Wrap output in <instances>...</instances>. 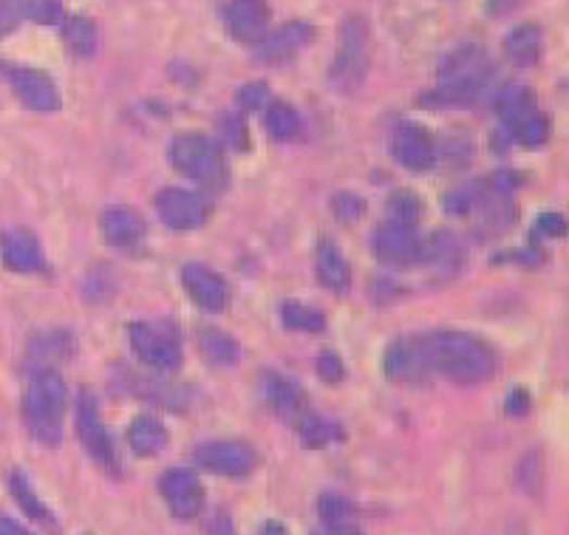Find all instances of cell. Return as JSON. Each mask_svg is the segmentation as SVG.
I'll use <instances>...</instances> for the list:
<instances>
[{
	"label": "cell",
	"instance_id": "6da1fadb",
	"mask_svg": "<svg viewBox=\"0 0 569 535\" xmlns=\"http://www.w3.org/2000/svg\"><path fill=\"white\" fill-rule=\"evenodd\" d=\"M426 355L433 374H442L456 385H479L496 371V355L484 341L468 332H431L422 334Z\"/></svg>",
	"mask_w": 569,
	"mask_h": 535
},
{
	"label": "cell",
	"instance_id": "7a4b0ae2",
	"mask_svg": "<svg viewBox=\"0 0 569 535\" xmlns=\"http://www.w3.org/2000/svg\"><path fill=\"white\" fill-rule=\"evenodd\" d=\"M68 394H65L63 377L51 366H40L29 377V385L23 391V422L46 448H58L63 442V413Z\"/></svg>",
	"mask_w": 569,
	"mask_h": 535
},
{
	"label": "cell",
	"instance_id": "3957f363",
	"mask_svg": "<svg viewBox=\"0 0 569 535\" xmlns=\"http://www.w3.org/2000/svg\"><path fill=\"white\" fill-rule=\"evenodd\" d=\"M371 29L363 15H346L338 29V46L329 65V82L340 94H354L366 82L371 68Z\"/></svg>",
	"mask_w": 569,
	"mask_h": 535
},
{
	"label": "cell",
	"instance_id": "277c9868",
	"mask_svg": "<svg viewBox=\"0 0 569 535\" xmlns=\"http://www.w3.org/2000/svg\"><path fill=\"white\" fill-rule=\"evenodd\" d=\"M170 162L181 176L199 181L202 188L222 190L230 179L222 148L202 133H179L170 142Z\"/></svg>",
	"mask_w": 569,
	"mask_h": 535
},
{
	"label": "cell",
	"instance_id": "5b68a950",
	"mask_svg": "<svg viewBox=\"0 0 569 535\" xmlns=\"http://www.w3.org/2000/svg\"><path fill=\"white\" fill-rule=\"evenodd\" d=\"M134 355L159 371L179 369L181 362V337L170 320H137L128 329Z\"/></svg>",
	"mask_w": 569,
	"mask_h": 535
},
{
	"label": "cell",
	"instance_id": "8992f818",
	"mask_svg": "<svg viewBox=\"0 0 569 535\" xmlns=\"http://www.w3.org/2000/svg\"><path fill=\"white\" fill-rule=\"evenodd\" d=\"M493 80H496V65L488 58L484 63L468 68V72L440 80V86L428 91L426 97H419V102L431 105V109H461V105L479 100L493 86Z\"/></svg>",
	"mask_w": 569,
	"mask_h": 535
},
{
	"label": "cell",
	"instance_id": "52a82bcc",
	"mask_svg": "<svg viewBox=\"0 0 569 535\" xmlns=\"http://www.w3.org/2000/svg\"><path fill=\"white\" fill-rule=\"evenodd\" d=\"M195 464L207 473L224 479H244L258 468V454L241 440H213L199 445L193 454Z\"/></svg>",
	"mask_w": 569,
	"mask_h": 535
},
{
	"label": "cell",
	"instance_id": "ba28073f",
	"mask_svg": "<svg viewBox=\"0 0 569 535\" xmlns=\"http://www.w3.org/2000/svg\"><path fill=\"white\" fill-rule=\"evenodd\" d=\"M0 77L12 86L17 100H21L29 111H37V114H51V111L60 109L58 82L51 80L46 72H40V68L17 65V63H0Z\"/></svg>",
	"mask_w": 569,
	"mask_h": 535
},
{
	"label": "cell",
	"instance_id": "9c48e42d",
	"mask_svg": "<svg viewBox=\"0 0 569 535\" xmlns=\"http://www.w3.org/2000/svg\"><path fill=\"white\" fill-rule=\"evenodd\" d=\"M153 207H156L162 225H167L170 230H199L213 216V204L202 193L181 188L159 190Z\"/></svg>",
	"mask_w": 569,
	"mask_h": 535
},
{
	"label": "cell",
	"instance_id": "30bf717a",
	"mask_svg": "<svg viewBox=\"0 0 569 535\" xmlns=\"http://www.w3.org/2000/svg\"><path fill=\"white\" fill-rule=\"evenodd\" d=\"M74 428H77V440L83 442V448L88 450V456L100 464L102 471L119 473V462H116V454L111 448V440L105 434V425L100 420V411H97V399L83 391L77 397V413H74Z\"/></svg>",
	"mask_w": 569,
	"mask_h": 535
},
{
	"label": "cell",
	"instance_id": "8fae6325",
	"mask_svg": "<svg viewBox=\"0 0 569 535\" xmlns=\"http://www.w3.org/2000/svg\"><path fill=\"white\" fill-rule=\"evenodd\" d=\"M159 493L165 499L167 510L181 521H190L202 513L204 507V485L188 468H170L159 479Z\"/></svg>",
	"mask_w": 569,
	"mask_h": 535
},
{
	"label": "cell",
	"instance_id": "7c38bea8",
	"mask_svg": "<svg viewBox=\"0 0 569 535\" xmlns=\"http://www.w3.org/2000/svg\"><path fill=\"white\" fill-rule=\"evenodd\" d=\"M375 253L382 264L391 267H412L422 258V239L414 232V225L382 221L375 232Z\"/></svg>",
	"mask_w": 569,
	"mask_h": 535
},
{
	"label": "cell",
	"instance_id": "4fadbf2b",
	"mask_svg": "<svg viewBox=\"0 0 569 535\" xmlns=\"http://www.w3.org/2000/svg\"><path fill=\"white\" fill-rule=\"evenodd\" d=\"M0 260L3 267L17 272V276H31V272H43L46 258L43 246L37 235L26 227H9L0 232Z\"/></svg>",
	"mask_w": 569,
	"mask_h": 535
},
{
	"label": "cell",
	"instance_id": "5bb4252c",
	"mask_svg": "<svg viewBox=\"0 0 569 535\" xmlns=\"http://www.w3.org/2000/svg\"><path fill=\"white\" fill-rule=\"evenodd\" d=\"M385 374L396 383H426L433 374L422 337H400L385 352Z\"/></svg>",
	"mask_w": 569,
	"mask_h": 535
},
{
	"label": "cell",
	"instance_id": "9a60e30c",
	"mask_svg": "<svg viewBox=\"0 0 569 535\" xmlns=\"http://www.w3.org/2000/svg\"><path fill=\"white\" fill-rule=\"evenodd\" d=\"M396 162L408 170H428L437 165V139L431 137V130L422 128L417 123H403L394 130V142H391Z\"/></svg>",
	"mask_w": 569,
	"mask_h": 535
},
{
	"label": "cell",
	"instance_id": "2e32d148",
	"mask_svg": "<svg viewBox=\"0 0 569 535\" xmlns=\"http://www.w3.org/2000/svg\"><path fill=\"white\" fill-rule=\"evenodd\" d=\"M181 283H185L190 301L202 306L204 311L218 315L230 306V283L224 281L216 269L204 267V264H188L181 269Z\"/></svg>",
	"mask_w": 569,
	"mask_h": 535
},
{
	"label": "cell",
	"instance_id": "e0dca14e",
	"mask_svg": "<svg viewBox=\"0 0 569 535\" xmlns=\"http://www.w3.org/2000/svg\"><path fill=\"white\" fill-rule=\"evenodd\" d=\"M224 21H227V31L236 37L238 43L258 46L267 35L269 12L264 7V0H232L224 12Z\"/></svg>",
	"mask_w": 569,
	"mask_h": 535
},
{
	"label": "cell",
	"instance_id": "ac0fdd59",
	"mask_svg": "<svg viewBox=\"0 0 569 535\" xmlns=\"http://www.w3.org/2000/svg\"><path fill=\"white\" fill-rule=\"evenodd\" d=\"M315 40V26L309 21H289L273 35H264L258 43V60L264 63H283V60L295 58L303 46Z\"/></svg>",
	"mask_w": 569,
	"mask_h": 535
},
{
	"label": "cell",
	"instance_id": "d6986e66",
	"mask_svg": "<svg viewBox=\"0 0 569 535\" xmlns=\"http://www.w3.org/2000/svg\"><path fill=\"white\" fill-rule=\"evenodd\" d=\"M264 394H267V403L283 422L295 428V422L301 420L303 413L309 411V399H306V391L281 374H267L264 380Z\"/></svg>",
	"mask_w": 569,
	"mask_h": 535
},
{
	"label": "cell",
	"instance_id": "ffe728a7",
	"mask_svg": "<svg viewBox=\"0 0 569 535\" xmlns=\"http://www.w3.org/2000/svg\"><path fill=\"white\" fill-rule=\"evenodd\" d=\"M100 230L105 235V241L111 246H116V250H137L144 241L148 227H144L142 216L137 211H130V207H111V211L102 213Z\"/></svg>",
	"mask_w": 569,
	"mask_h": 535
},
{
	"label": "cell",
	"instance_id": "44dd1931",
	"mask_svg": "<svg viewBox=\"0 0 569 535\" xmlns=\"http://www.w3.org/2000/svg\"><path fill=\"white\" fill-rule=\"evenodd\" d=\"M442 276H456L465 264V250L454 232H433L431 239L422 241V258Z\"/></svg>",
	"mask_w": 569,
	"mask_h": 535
},
{
	"label": "cell",
	"instance_id": "7402d4cb",
	"mask_svg": "<svg viewBox=\"0 0 569 535\" xmlns=\"http://www.w3.org/2000/svg\"><path fill=\"white\" fill-rule=\"evenodd\" d=\"M315 276L320 281V286L332 292H346L352 283V267L346 264V258L340 255L338 246L332 241H320L315 253Z\"/></svg>",
	"mask_w": 569,
	"mask_h": 535
},
{
	"label": "cell",
	"instance_id": "603a6c76",
	"mask_svg": "<svg viewBox=\"0 0 569 535\" xmlns=\"http://www.w3.org/2000/svg\"><path fill=\"white\" fill-rule=\"evenodd\" d=\"M7 487H9V493H12V499L17 501V507H21L23 513L29 515L31 521L43 524L46 530H58V519H54V513H51L49 507L43 505V499H40L35 491H31L26 473L17 471V468H15V471H9L7 473Z\"/></svg>",
	"mask_w": 569,
	"mask_h": 535
},
{
	"label": "cell",
	"instance_id": "cb8c5ba5",
	"mask_svg": "<svg viewBox=\"0 0 569 535\" xmlns=\"http://www.w3.org/2000/svg\"><path fill=\"white\" fill-rule=\"evenodd\" d=\"M128 445L137 456H159L167 448L165 422L151 417V413H139L137 420L128 425Z\"/></svg>",
	"mask_w": 569,
	"mask_h": 535
},
{
	"label": "cell",
	"instance_id": "d4e9b609",
	"mask_svg": "<svg viewBox=\"0 0 569 535\" xmlns=\"http://www.w3.org/2000/svg\"><path fill=\"white\" fill-rule=\"evenodd\" d=\"M541 49H544V35L535 23H521L505 37L507 58L516 65H533L541 58Z\"/></svg>",
	"mask_w": 569,
	"mask_h": 535
},
{
	"label": "cell",
	"instance_id": "484cf974",
	"mask_svg": "<svg viewBox=\"0 0 569 535\" xmlns=\"http://www.w3.org/2000/svg\"><path fill=\"white\" fill-rule=\"evenodd\" d=\"M530 111H535V94L527 86H507L496 94V114L507 128Z\"/></svg>",
	"mask_w": 569,
	"mask_h": 535
},
{
	"label": "cell",
	"instance_id": "4316f807",
	"mask_svg": "<svg viewBox=\"0 0 569 535\" xmlns=\"http://www.w3.org/2000/svg\"><path fill=\"white\" fill-rule=\"evenodd\" d=\"M267 130L275 142H295L301 137V116L287 102H269Z\"/></svg>",
	"mask_w": 569,
	"mask_h": 535
},
{
	"label": "cell",
	"instance_id": "83f0119b",
	"mask_svg": "<svg viewBox=\"0 0 569 535\" xmlns=\"http://www.w3.org/2000/svg\"><path fill=\"white\" fill-rule=\"evenodd\" d=\"M295 431L306 448H326V445H332L334 440L343 436L334 422L324 420V417H317V413H312V411H306L301 420L295 422Z\"/></svg>",
	"mask_w": 569,
	"mask_h": 535
},
{
	"label": "cell",
	"instance_id": "f1b7e54d",
	"mask_svg": "<svg viewBox=\"0 0 569 535\" xmlns=\"http://www.w3.org/2000/svg\"><path fill=\"white\" fill-rule=\"evenodd\" d=\"M29 352L43 362H58L65 360L72 355V334L63 332V329H49V332H40L31 337Z\"/></svg>",
	"mask_w": 569,
	"mask_h": 535
},
{
	"label": "cell",
	"instance_id": "f546056e",
	"mask_svg": "<svg viewBox=\"0 0 569 535\" xmlns=\"http://www.w3.org/2000/svg\"><path fill=\"white\" fill-rule=\"evenodd\" d=\"M544 479H547V471H544V456H541V450H527L519 459V464H516V485L527 496L539 499L541 493H544Z\"/></svg>",
	"mask_w": 569,
	"mask_h": 535
},
{
	"label": "cell",
	"instance_id": "4dcf8cb0",
	"mask_svg": "<svg viewBox=\"0 0 569 535\" xmlns=\"http://www.w3.org/2000/svg\"><path fill=\"white\" fill-rule=\"evenodd\" d=\"M510 133L513 139L519 142V145L524 148H539L547 142L549 137V123L547 116L541 114L539 109L530 111V114H524L521 119H516V123L510 125Z\"/></svg>",
	"mask_w": 569,
	"mask_h": 535
},
{
	"label": "cell",
	"instance_id": "1f68e13d",
	"mask_svg": "<svg viewBox=\"0 0 569 535\" xmlns=\"http://www.w3.org/2000/svg\"><path fill=\"white\" fill-rule=\"evenodd\" d=\"M63 37L79 58H91L97 51V26L88 17H68L63 26Z\"/></svg>",
	"mask_w": 569,
	"mask_h": 535
},
{
	"label": "cell",
	"instance_id": "d6a6232c",
	"mask_svg": "<svg viewBox=\"0 0 569 535\" xmlns=\"http://www.w3.org/2000/svg\"><path fill=\"white\" fill-rule=\"evenodd\" d=\"M199 348H202V355L207 357L210 362H222V366H227V362L236 360L238 348H236V341H232L230 334L222 332V329H202V334H199Z\"/></svg>",
	"mask_w": 569,
	"mask_h": 535
},
{
	"label": "cell",
	"instance_id": "836d02e7",
	"mask_svg": "<svg viewBox=\"0 0 569 535\" xmlns=\"http://www.w3.org/2000/svg\"><path fill=\"white\" fill-rule=\"evenodd\" d=\"M281 323L289 329H298V332H320L326 326L324 315L312 306H303L298 301H287L281 304Z\"/></svg>",
	"mask_w": 569,
	"mask_h": 535
},
{
	"label": "cell",
	"instance_id": "e575fe53",
	"mask_svg": "<svg viewBox=\"0 0 569 535\" xmlns=\"http://www.w3.org/2000/svg\"><path fill=\"white\" fill-rule=\"evenodd\" d=\"M317 515L324 521L326 527L329 524H343V521H354L357 519V510L349 499L338 496V493H324L320 501H317Z\"/></svg>",
	"mask_w": 569,
	"mask_h": 535
},
{
	"label": "cell",
	"instance_id": "d590c367",
	"mask_svg": "<svg viewBox=\"0 0 569 535\" xmlns=\"http://www.w3.org/2000/svg\"><path fill=\"white\" fill-rule=\"evenodd\" d=\"M422 216V199L408 190H396L389 199V218L400 221V225H417Z\"/></svg>",
	"mask_w": 569,
	"mask_h": 535
},
{
	"label": "cell",
	"instance_id": "8d00e7d4",
	"mask_svg": "<svg viewBox=\"0 0 569 535\" xmlns=\"http://www.w3.org/2000/svg\"><path fill=\"white\" fill-rule=\"evenodd\" d=\"M332 213L343 221V225H352V221H361L363 218V213H366V202L354 193H338L332 199Z\"/></svg>",
	"mask_w": 569,
	"mask_h": 535
},
{
	"label": "cell",
	"instance_id": "74e56055",
	"mask_svg": "<svg viewBox=\"0 0 569 535\" xmlns=\"http://www.w3.org/2000/svg\"><path fill=\"white\" fill-rule=\"evenodd\" d=\"M26 9L29 0H0V37H7L21 26V21H26Z\"/></svg>",
	"mask_w": 569,
	"mask_h": 535
},
{
	"label": "cell",
	"instance_id": "f35d334b",
	"mask_svg": "<svg viewBox=\"0 0 569 535\" xmlns=\"http://www.w3.org/2000/svg\"><path fill=\"white\" fill-rule=\"evenodd\" d=\"M238 105L244 111H261L269 105V88L267 82H246L244 88H238Z\"/></svg>",
	"mask_w": 569,
	"mask_h": 535
},
{
	"label": "cell",
	"instance_id": "ab89813d",
	"mask_svg": "<svg viewBox=\"0 0 569 535\" xmlns=\"http://www.w3.org/2000/svg\"><path fill=\"white\" fill-rule=\"evenodd\" d=\"M60 17H63V7H60V0H29L26 21L43 23V26H54Z\"/></svg>",
	"mask_w": 569,
	"mask_h": 535
},
{
	"label": "cell",
	"instance_id": "60d3db41",
	"mask_svg": "<svg viewBox=\"0 0 569 535\" xmlns=\"http://www.w3.org/2000/svg\"><path fill=\"white\" fill-rule=\"evenodd\" d=\"M317 374L326 383H340L343 380V362H340L338 355L332 352H324V355L317 357Z\"/></svg>",
	"mask_w": 569,
	"mask_h": 535
},
{
	"label": "cell",
	"instance_id": "b9f144b4",
	"mask_svg": "<svg viewBox=\"0 0 569 535\" xmlns=\"http://www.w3.org/2000/svg\"><path fill=\"white\" fill-rule=\"evenodd\" d=\"M224 137L232 148H246V128L241 123V116H227L224 119Z\"/></svg>",
	"mask_w": 569,
	"mask_h": 535
},
{
	"label": "cell",
	"instance_id": "7bdbcfd3",
	"mask_svg": "<svg viewBox=\"0 0 569 535\" xmlns=\"http://www.w3.org/2000/svg\"><path fill=\"white\" fill-rule=\"evenodd\" d=\"M507 411H510L513 417H524V413L530 411V397H527V391L521 388L513 391L510 397H507Z\"/></svg>",
	"mask_w": 569,
	"mask_h": 535
},
{
	"label": "cell",
	"instance_id": "ee69618b",
	"mask_svg": "<svg viewBox=\"0 0 569 535\" xmlns=\"http://www.w3.org/2000/svg\"><path fill=\"white\" fill-rule=\"evenodd\" d=\"M539 227L541 232H547V235H564V232H567V218L547 213V216H541Z\"/></svg>",
	"mask_w": 569,
	"mask_h": 535
},
{
	"label": "cell",
	"instance_id": "f6af8a7d",
	"mask_svg": "<svg viewBox=\"0 0 569 535\" xmlns=\"http://www.w3.org/2000/svg\"><path fill=\"white\" fill-rule=\"evenodd\" d=\"M521 0H488V12L491 15H510L513 9H519Z\"/></svg>",
	"mask_w": 569,
	"mask_h": 535
},
{
	"label": "cell",
	"instance_id": "bcb514c9",
	"mask_svg": "<svg viewBox=\"0 0 569 535\" xmlns=\"http://www.w3.org/2000/svg\"><path fill=\"white\" fill-rule=\"evenodd\" d=\"M326 535H366V533L357 527V521H343V524H329V527H326Z\"/></svg>",
	"mask_w": 569,
	"mask_h": 535
},
{
	"label": "cell",
	"instance_id": "7dc6e473",
	"mask_svg": "<svg viewBox=\"0 0 569 535\" xmlns=\"http://www.w3.org/2000/svg\"><path fill=\"white\" fill-rule=\"evenodd\" d=\"M0 535H31L29 530L17 524L15 519H9V515L0 513Z\"/></svg>",
	"mask_w": 569,
	"mask_h": 535
},
{
	"label": "cell",
	"instance_id": "c3c4849f",
	"mask_svg": "<svg viewBox=\"0 0 569 535\" xmlns=\"http://www.w3.org/2000/svg\"><path fill=\"white\" fill-rule=\"evenodd\" d=\"M210 535H232V521L227 519V515H216V519L210 521V527H207Z\"/></svg>",
	"mask_w": 569,
	"mask_h": 535
},
{
	"label": "cell",
	"instance_id": "681fc988",
	"mask_svg": "<svg viewBox=\"0 0 569 535\" xmlns=\"http://www.w3.org/2000/svg\"><path fill=\"white\" fill-rule=\"evenodd\" d=\"M261 535H289V533L281 527V524H278V521H267L264 530H261Z\"/></svg>",
	"mask_w": 569,
	"mask_h": 535
}]
</instances>
